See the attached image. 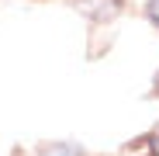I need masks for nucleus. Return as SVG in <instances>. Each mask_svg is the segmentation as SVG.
Wrapping results in <instances>:
<instances>
[{"instance_id": "3", "label": "nucleus", "mask_w": 159, "mask_h": 156, "mask_svg": "<svg viewBox=\"0 0 159 156\" xmlns=\"http://www.w3.org/2000/svg\"><path fill=\"white\" fill-rule=\"evenodd\" d=\"M152 149H156V156H159V139H156V142H152Z\"/></svg>"}, {"instance_id": "2", "label": "nucleus", "mask_w": 159, "mask_h": 156, "mask_svg": "<svg viewBox=\"0 0 159 156\" xmlns=\"http://www.w3.org/2000/svg\"><path fill=\"white\" fill-rule=\"evenodd\" d=\"M149 17L159 24V0H149Z\"/></svg>"}, {"instance_id": "1", "label": "nucleus", "mask_w": 159, "mask_h": 156, "mask_svg": "<svg viewBox=\"0 0 159 156\" xmlns=\"http://www.w3.org/2000/svg\"><path fill=\"white\" fill-rule=\"evenodd\" d=\"M42 156H83V153H80L73 142H56V146H48Z\"/></svg>"}]
</instances>
